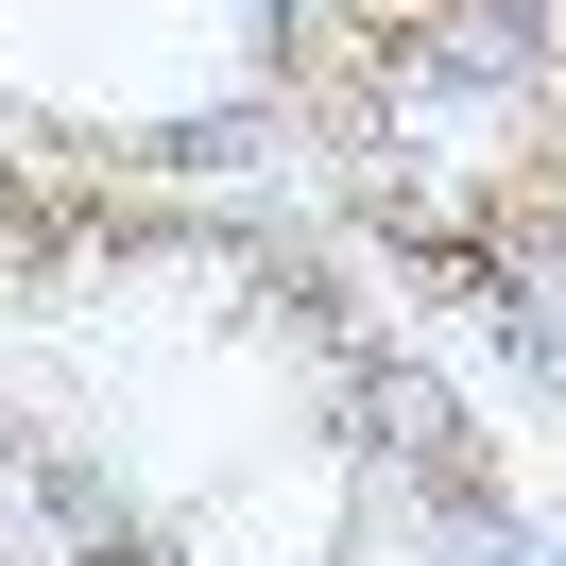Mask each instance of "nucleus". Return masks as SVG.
Masks as SVG:
<instances>
[{"label":"nucleus","mask_w":566,"mask_h":566,"mask_svg":"<svg viewBox=\"0 0 566 566\" xmlns=\"http://www.w3.org/2000/svg\"><path fill=\"white\" fill-rule=\"evenodd\" d=\"M0 566H18V549H0Z\"/></svg>","instance_id":"f257e3e1"}]
</instances>
